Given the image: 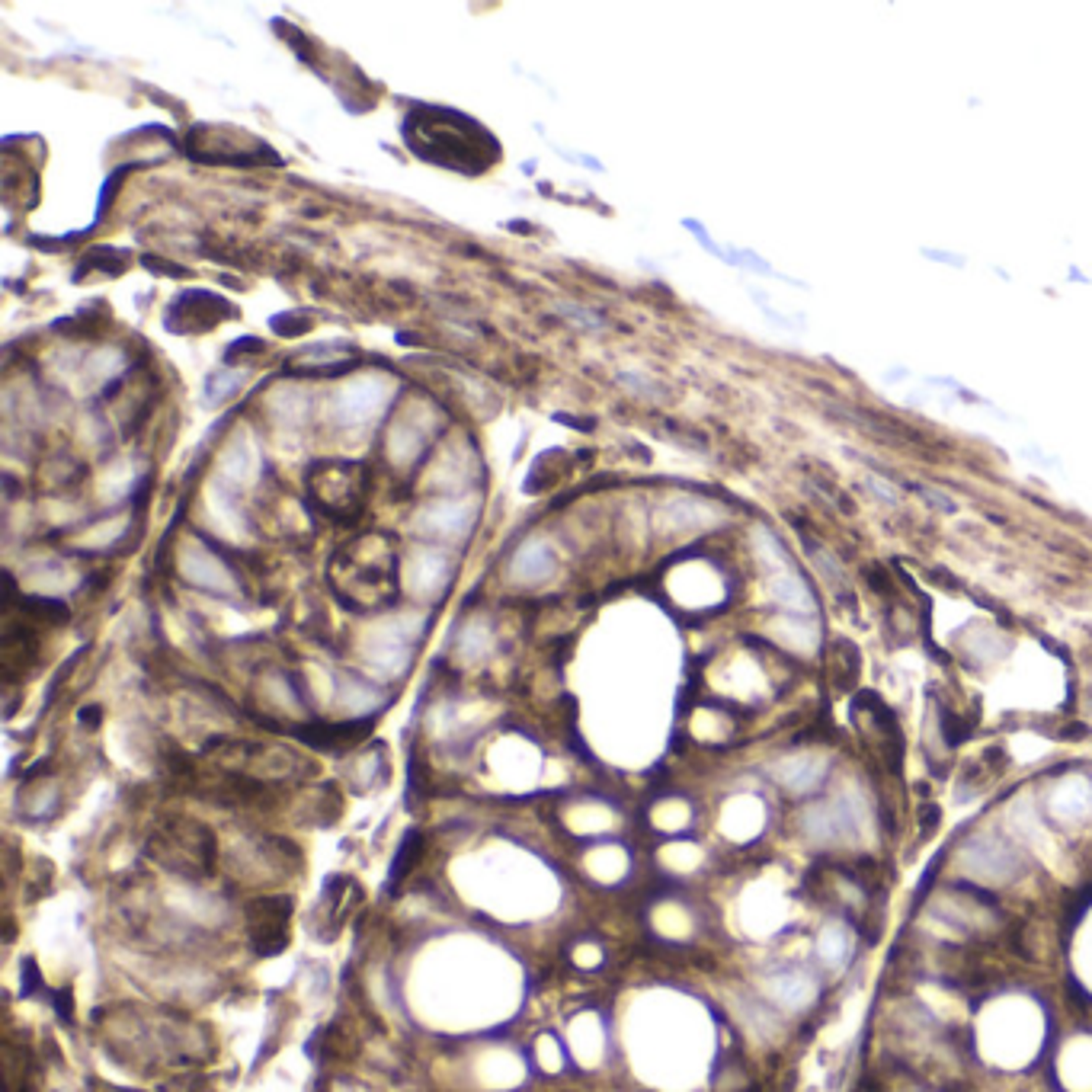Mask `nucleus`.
Instances as JSON below:
<instances>
[{
  "label": "nucleus",
  "instance_id": "1",
  "mask_svg": "<svg viewBox=\"0 0 1092 1092\" xmlns=\"http://www.w3.org/2000/svg\"><path fill=\"white\" fill-rule=\"evenodd\" d=\"M331 580L339 599L353 609H382L397 593V561L391 542L366 536L349 542L331 561Z\"/></svg>",
  "mask_w": 1092,
  "mask_h": 1092
},
{
  "label": "nucleus",
  "instance_id": "2",
  "mask_svg": "<svg viewBox=\"0 0 1092 1092\" xmlns=\"http://www.w3.org/2000/svg\"><path fill=\"white\" fill-rule=\"evenodd\" d=\"M148 856L180 878H205L215 865V836L192 820H170L151 836Z\"/></svg>",
  "mask_w": 1092,
  "mask_h": 1092
},
{
  "label": "nucleus",
  "instance_id": "3",
  "mask_svg": "<svg viewBox=\"0 0 1092 1092\" xmlns=\"http://www.w3.org/2000/svg\"><path fill=\"white\" fill-rule=\"evenodd\" d=\"M362 471L359 465L327 462L311 471V496L321 509L337 519H349L362 503Z\"/></svg>",
  "mask_w": 1092,
  "mask_h": 1092
},
{
  "label": "nucleus",
  "instance_id": "4",
  "mask_svg": "<svg viewBox=\"0 0 1092 1092\" xmlns=\"http://www.w3.org/2000/svg\"><path fill=\"white\" fill-rule=\"evenodd\" d=\"M288 916H292V901L288 897H266V901L250 904L247 926L253 952L260 958L279 955L288 945Z\"/></svg>",
  "mask_w": 1092,
  "mask_h": 1092
},
{
  "label": "nucleus",
  "instance_id": "5",
  "mask_svg": "<svg viewBox=\"0 0 1092 1092\" xmlns=\"http://www.w3.org/2000/svg\"><path fill=\"white\" fill-rule=\"evenodd\" d=\"M359 897H362V891L346 875H331V878H327L324 891H321V901H318V910H314V916H311L314 919V929H327L324 942L337 936L339 926H343V919L353 913V907H356Z\"/></svg>",
  "mask_w": 1092,
  "mask_h": 1092
},
{
  "label": "nucleus",
  "instance_id": "6",
  "mask_svg": "<svg viewBox=\"0 0 1092 1092\" xmlns=\"http://www.w3.org/2000/svg\"><path fill=\"white\" fill-rule=\"evenodd\" d=\"M856 827V810L849 801H830V805H814L805 814V833L814 840L833 843Z\"/></svg>",
  "mask_w": 1092,
  "mask_h": 1092
},
{
  "label": "nucleus",
  "instance_id": "7",
  "mask_svg": "<svg viewBox=\"0 0 1092 1092\" xmlns=\"http://www.w3.org/2000/svg\"><path fill=\"white\" fill-rule=\"evenodd\" d=\"M772 772L788 792H807V788H814L823 779V762L814 756H792L782 759Z\"/></svg>",
  "mask_w": 1092,
  "mask_h": 1092
},
{
  "label": "nucleus",
  "instance_id": "8",
  "mask_svg": "<svg viewBox=\"0 0 1092 1092\" xmlns=\"http://www.w3.org/2000/svg\"><path fill=\"white\" fill-rule=\"evenodd\" d=\"M1054 814L1064 820H1079L1092 810V785L1086 779H1066L1051 798Z\"/></svg>",
  "mask_w": 1092,
  "mask_h": 1092
},
{
  "label": "nucleus",
  "instance_id": "9",
  "mask_svg": "<svg viewBox=\"0 0 1092 1092\" xmlns=\"http://www.w3.org/2000/svg\"><path fill=\"white\" fill-rule=\"evenodd\" d=\"M379 407V388L372 382H362L356 388H349V391L337 400V410L343 414V420L356 423V420H366L372 410Z\"/></svg>",
  "mask_w": 1092,
  "mask_h": 1092
},
{
  "label": "nucleus",
  "instance_id": "10",
  "mask_svg": "<svg viewBox=\"0 0 1092 1092\" xmlns=\"http://www.w3.org/2000/svg\"><path fill=\"white\" fill-rule=\"evenodd\" d=\"M772 993L788 1006H801L814 993V980L805 970H782V974L772 977Z\"/></svg>",
  "mask_w": 1092,
  "mask_h": 1092
},
{
  "label": "nucleus",
  "instance_id": "11",
  "mask_svg": "<svg viewBox=\"0 0 1092 1092\" xmlns=\"http://www.w3.org/2000/svg\"><path fill=\"white\" fill-rule=\"evenodd\" d=\"M420 853H423V836H420V830L404 833V840H400V846H397V856L391 861V871H388V891H394L397 884L404 881L407 871L420 861Z\"/></svg>",
  "mask_w": 1092,
  "mask_h": 1092
},
{
  "label": "nucleus",
  "instance_id": "12",
  "mask_svg": "<svg viewBox=\"0 0 1092 1092\" xmlns=\"http://www.w3.org/2000/svg\"><path fill=\"white\" fill-rule=\"evenodd\" d=\"M849 952H853V936H849V929L846 926H827L820 932V939H817V955L823 958V962L827 964H843L846 958H849Z\"/></svg>",
  "mask_w": 1092,
  "mask_h": 1092
},
{
  "label": "nucleus",
  "instance_id": "13",
  "mask_svg": "<svg viewBox=\"0 0 1092 1092\" xmlns=\"http://www.w3.org/2000/svg\"><path fill=\"white\" fill-rule=\"evenodd\" d=\"M39 990H42L39 967H35L32 958H26V962H23V997H35Z\"/></svg>",
  "mask_w": 1092,
  "mask_h": 1092
},
{
  "label": "nucleus",
  "instance_id": "14",
  "mask_svg": "<svg viewBox=\"0 0 1092 1092\" xmlns=\"http://www.w3.org/2000/svg\"><path fill=\"white\" fill-rule=\"evenodd\" d=\"M48 1003L55 1006V1013L62 1015V1022H71V990L48 993Z\"/></svg>",
  "mask_w": 1092,
  "mask_h": 1092
}]
</instances>
